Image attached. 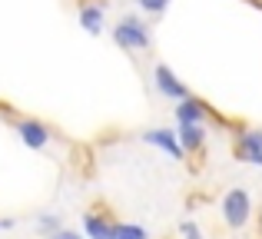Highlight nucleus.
<instances>
[{
	"label": "nucleus",
	"instance_id": "1",
	"mask_svg": "<svg viewBox=\"0 0 262 239\" xmlns=\"http://www.w3.org/2000/svg\"><path fill=\"white\" fill-rule=\"evenodd\" d=\"M113 40H116V47H123V50H149V44H153L149 27L143 24L140 17H123L120 24L113 27Z\"/></svg>",
	"mask_w": 262,
	"mask_h": 239
},
{
	"label": "nucleus",
	"instance_id": "2",
	"mask_svg": "<svg viewBox=\"0 0 262 239\" xmlns=\"http://www.w3.org/2000/svg\"><path fill=\"white\" fill-rule=\"evenodd\" d=\"M223 216H226V223H229L232 229L246 226V223H249V216H252L249 193H246V189H239V186H232L229 193L223 196Z\"/></svg>",
	"mask_w": 262,
	"mask_h": 239
},
{
	"label": "nucleus",
	"instance_id": "3",
	"mask_svg": "<svg viewBox=\"0 0 262 239\" xmlns=\"http://www.w3.org/2000/svg\"><path fill=\"white\" fill-rule=\"evenodd\" d=\"M232 153H236V160H243V163L262 166V129H243V133L236 136Z\"/></svg>",
	"mask_w": 262,
	"mask_h": 239
},
{
	"label": "nucleus",
	"instance_id": "4",
	"mask_svg": "<svg viewBox=\"0 0 262 239\" xmlns=\"http://www.w3.org/2000/svg\"><path fill=\"white\" fill-rule=\"evenodd\" d=\"M153 83L160 86V93H163V97L176 100V103H179V100H186V97H189V90H186V83H183V80L176 77L173 70H169L166 63H156V67H153Z\"/></svg>",
	"mask_w": 262,
	"mask_h": 239
},
{
	"label": "nucleus",
	"instance_id": "5",
	"mask_svg": "<svg viewBox=\"0 0 262 239\" xmlns=\"http://www.w3.org/2000/svg\"><path fill=\"white\" fill-rule=\"evenodd\" d=\"M13 129L20 133V140H24L30 149H43L47 143H50V126H47V123H40V120L20 117V120H13Z\"/></svg>",
	"mask_w": 262,
	"mask_h": 239
},
{
	"label": "nucleus",
	"instance_id": "6",
	"mask_svg": "<svg viewBox=\"0 0 262 239\" xmlns=\"http://www.w3.org/2000/svg\"><path fill=\"white\" fill-rule=\"evenodd\" d=\"M103 0H80V27L90 33V37H100L103 27H106V17H103Z\"/></svg>",
	"mask_w": 262,
	"mask_h": 239
},
{
	"label": "nucleus",
	"instance_id": "7",
	"mask_svg": "<svg viewBox=\"0 0 262 239\" xmlns=\"http://www.w3.org/2000/svg\"><path fill=\"white\" fill-rule=\"evenodd\" d=\"M179 146H183V156L186 153H199V149H206V126L203 123H183L176 133Z\"/></svg>",
	"mask_w": 262,
	"mask_h": 239
},
{
	"label": "nucleus",
	"instance_id": "8",
	"mask_svg": "<svg viewBox=\"0 0 262 239\" xmlns=\"http://www.w3.org/2000/svg\"><path fill=\"white\" fill-rule=\"evenodd\" d=\"M209 117V103H203V100L196 97H186L176 103V123L183 126V123H206Z\"/></svg>",
	"mask_w": 262,
	"mask_h": 239
},
{
	"label": "nucleus",
	"instance_id": "9",
	"mask_svg": "<svg viewBox=\"0 0 262 239\" xmlns=\"http://www.w3.org/2000/svg\"><path fill=\"white\" fill-rule=\"evenodd\" d=\"M143 140H146L149 146L163 149L166 156H173V160H183V146H179L173 129H149V133H143Z\"/></svg>",
	"mask_w": 262,
	"mask_h": 239
},
{
	"label": "nucleus",
	"instance_id": "10",
	"mask_svg": "<svg viewBox=\"0 0 262 239\" xmlns=\"http://www.w3.org/2000/svg\"><path fill=\"white\" fill-rule=\"evenodd\" d=\"M83 229H86V239H113L116 236V223L103 213H86Z\"/></svg>",
	"mask_w": 262,
	"mask_h": 239
},
{
	"label": "nucleus",
	"instance_id": "11",
	"mask_svg": "<svg viewBox=\"0 0 262 239\" xmlns=\"http://www.w3.org/2000/svg\"><path fill=\"white\" fill-rule=\"evenodd\" d=\"M113 239H149V233L136 223H116V236Z\"/></svg>",
	"mask_w": 262,
	"mask_h": 239
},
{
	"label": "nucleus",
	"instance_id": "12",
	"mask_svg": "<svg viewBox=\"0 0 262 239\" xmlns=\"http://www.w3.org/2000/svg\"><path fill=\"white\" fill-rule=\"evenodd\" d=\"M136 4H140L146 13H163L169 7V0H136Z\"/></svg>",
	"mask_w": 262,
	"mask_h": 239
},
{
	"label": "nucleus",
	"instance_id": "13",
	"mask_svg": "<svg viewBox=\"0 0 262 239\" xmlns=\"http://www.w3.org/2000/svg\"><path fill=\"white\" fill-rule=\"evenodd\" d=\"M37 226H40V229H50V233H57V229H60V220H57V216H40Z\"/></svg>",
	"mask_w": 262,
	"mask_h": 239
},
{
	"label": "nucleus",
	"instance_id": "14",
	"mask_svg": "<svg viewBox=\"0 0 262 239\" xmlns=\"http://www.w3.org/2000/svg\"><path fill=\"white\" fill-rule=\"evenodd\" d=\"M179 233H183L186 239H203V233H199L196 223H183V226H179Z\"/></svg>",
	"mask_w": 262,
	"mask_h": 239
},
{
	"label": "nucleus",
	"instance_id": "15",
	"mask_svg": "<svg viewBox=\"0 0 262 239\" xmlns=\"http://www.w3.org/2000/svg\"><path fill=\"white\" fill-rule=\"evenodd\" d=\"M50 239H83V236H77V233H70V229H57Z\"/></svg>",
	"mask_w": 262,
	"mask_h": 239
},
{
	"label": "nucleus",
	"instance_id": "16",
	"mask_svg": "<svg viewBox=\"0 0 262 239\" xmlns=\"http://www.w3.org/2000/svg\"><path fill=\"white\" fill-rule=\"evenodd\" d=\"M246 4H252V7H262V0H246Z\"/></svg>",
	"mask_w": 262,
	"mask_h": 239
}]
</instances>
